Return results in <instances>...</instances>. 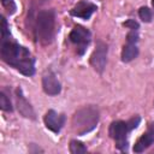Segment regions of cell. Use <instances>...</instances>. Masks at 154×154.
Returning a JSON list of instances; mask_svg holds the SVG:
<instances>
[{
	"label": "cell",
	"mask_w": 154,
	"mask_h": 154,
	"mask_svg": "<svg viewBox=\"0 0 154 154\" xmlns=\"http://www.w3.org/2000/svg\"><path fill=\"white\" fill-rule=\"evenodd\" d=\"M1 58L6 64L25 76L35 73V60L30 52L25 47L10 41V38L1 40Z\"/></svg>",
	"instance_id": "6da1fadb"
},
{
	"label": "cell",
	"mask_w": 154,
	"mask_h": 154,
	"mask_svg": "<svg viewBox=\"0 0 154 154\" xmlns=\"http://www.w3.org/2000/svg\"><path fill=\"white\" fill-rule=\"evenodd\" d=\"M97 122L99 109L95 106H85L73 114L72 129L77 135H85L96 126Z\"/></svg>",
	"instance_id": "7a4b0ae2"
},
{
	"label": "cell",
	"mask_w": 154,
	"mask_h": 154,
	"mask_svg": "<svg viewBox=\"0 0 154 154\" xmlns=\"http://www.w3.org/2000/svg\"><path fill=\"white\" fill-rule=\"evenodd\" d=\"M55 13L53 10H42L36 17V36L42 45H49L54 37Z\"/></svg>",
	"instance_id": "3957f363"
},
{
	"label": "cell",
	"mask_w": 154,
	"mask_h": 154,
	"mask_svg": "<svg viewBox=\"0 0 154 154\" xmlns=\"http://www.w3.org/2000/svg\"><path fill=\"white\" fill-rule=\"evenodd\" d=\"M90 37H91V34L88 29H85L84 26L82 25H76L71 32H70V41L75 45L78 46V54L82 55L87 48V46L89 45L90 42Z\"/></svg>",
	"instance_id": "277c9868"
},
{
	"label": "cell",
	"mask_w": 154,
	"mask_h": 154,
	"mask_svg": "<svg viewBox=\"0 0 154 154\" xmlns=\"http://www.w3.org/2000/svg\"><path fill=\"white\" fill-rule=\"evenodd\" d=\"M129 126L126 122H122V120H117L113 122L109 126V135L111 137L117 142V147L119 149H125L126 148V134L129 131Z\"/></svg>",
	"instance_id": "5b68a950"
},
{
	"label": "cell",
	"mask_w": 154,
	"mask_h": 154,
	"mask_svg": "<svg viewBox=\"0 0 154 154\" xmlns=\"http://www.w3.org/2000/svg\"><path fill=\"white\" fill-rule=\"evenodd\" d=\"M107 61V46L103 42H97L95 51L90 57V64L97 72H102L106 67Z\"/></svg>",
	"instance_id": "8992f818"
},
{
	"label": "cell",
	"mask_w": 154,
	"mask_h": 154,
	"mask_svg": "<svg viewBox=\"0 0 154 154\" xmlns=\"http://www.w3.org/2000/svg\"><path fill=\"white\" fill-rule=\"evenodd\" d=\"M97 10L96 5H94L90 1L87 0H81L79 2H77L73 8L70 11L71 16L77 17V18H82V19H89L91 17V14Z\"/></svg>",
	"instance_id": "52a82bcc"
},
{
	"label": "cell",
	"mask_w": 154,
	"mask_h": 154,
	"mask_svg": "<svg viewBox=\"0 0 154 154\" xmlns=\"http://www.w3.org/2000/svg\"><path fill=\"white\" fill-rule=\"evenodd\" d=\"M42 88H43L45 93L51 95V96L58 95L61 90L60 82L58 81L57 76L52 71H47L42 76Z\"/></svg>",
	"instance_id": "ba28073f"
},
{
	"label": "cell",
	"mask_w": 154,
	"mask_h": 154,
	"mask_svg": "<svg viewBox=\"0 0 154 154\" xmlns=\"http://www.w3.org/2000/svg\"><path fill=\"white\" fill-rule=\"evenodd\" d=\"M43 122H45V125L47 126V129H49L51 131L58 134L61 130V128H63V125L65 123V116L64 114H59L53 109H49L45 114Z\"/></svg>",
	"instance_id": "9c48e42d"
},
{
	"label": "cell",
	"mask_w": 154,
	"mask_h": 154,
	"mask_svg": "<svg viewBox=\"0 0 154 154\" xmlns=\"http://www.w3.org/2000/svg\"><path fill=\"white\" fill-rule=\"evenodd\" d=\"M153 143H154V123L149 124L147 131L137 140V142L134 146V152L135 153H142L148 147H150Z\"/></svg>",
	"instance_id": "30bf717a"
},
{
	"label": "cell",
	"mask_w": 154,
	"mask_h": 154,
	"mask_svg": "<svg viewBox=\"0 0 154 154\" xmlns=\"http://www.w3.org/2000/svg\"><path fill=\"white\" fill-rule=\"evenodd\" d=\"M17 107H18L19 113L23 117L30 118V119H35V112H34L32 107L30 106V103L24 97V95H23L20 89H17Z\"/></svg>",
	"instance_id": "8fae6325"
},
{
	"label": "cell",
	"mask_w": 154,
	"mask_h": 154,
	"mask_svg": "<svg viewBox=\"0 0 154 154\" xmlns=\"http://www.w3.org/2000/svg\"><path fill=\"white\" fill-rule=\"evenodd\" d=\"M138 55V48H137V45L136 43H131V42H128L123 51H122V60L124 63H129L131 60H134L136 57Z\"/></svg>",
	"instance_id": "7c38bea8"
},
{
	"label": "cell",
	"mask_w": 154,
	"mask_h": 154,
	"mask_svg": "<svg viewBox=\"0 0 154 154\" xmlns=\"http://www.w3.org/2000/svg\"><path fill=\"white\" fill-rule=\"evenodd\" d=\"M70 152L72 154H82V153H85L87 152V147L82 142L76 141V140H72L70 142Z\"/></svg>",
	"instance_id": "4fadbf2b"
},
{
	"label": "cell",
	"mask_w": 154,
	"mask_h": 154,
	"mask_svg": "<svg viewBox=\"0 0 154 154\" xmlns=\"http://www.w3.org/2000/svg\"><path fill=\"white\" fill-rule=\"evenodd\" d=\"M0 107L2 111H6V112H12L13 109L10 99L6 96L5 93H0Z\"/></svg>",
	"instance_id": "5bb4252c"
},
{
	"label": "cell",
	"mask_w": 154,
	"mask_h": 154,
	"mask_svg": "<svg viewBox=\"0 0 154 154\" xmlns=\"http://www.w3.org/2000/svg\"><path fill=\"white\" fill-rule=\"evenodd\" d=\"M138 16H140V18H141L144 23H149V22H152V17H153V14H152V11H150L148 7H141L140 11H138Z\"/></svg>",
	"instance_id": "9a60e30c"
},
{
	"label": "cell",
	"mask_w": 154,
	"mask_h": 154,
	"mask_svg": "<svg viewBox=\"0 0 154 154\" xmlns=\"http://www.w3.org/2000/svg\"><path fill=\"white\" fill-rule=\"evenodd\" d=\"M10 29L7 25V22L5 17H1V40H7L10 38Z\"/></svg>",
	"instance_id": "2e32d148"
},
{
	"label": "cell",
	"mask_w": 154,
	"mask_h": 154,
	"mask_svg": "<svg viewBox=\"0 0 154 154\" xmlns=\"http://www.w3.org/2000/svg\"><path fill=\"white\" fill-rule=\"evenodd\" d=\"M1 4H2V6L7 10V12H8L10 14L14 13V11H16V4H14L13 0H1Z\"/></svg>",
	"instance_id": "e0dca14e"
},
{
	"label": "cell",
	"mask_w": 154,
	"mask_h": 154,
	"mask_svg": "<svg viewBox=\"0 0 154 154\" xmlns=\"http://www.w3.org/2000/svg\"><path fill=\"white\" fill-rule=\"evenodd\" d=\"M126 41H128V42H131V43H137V41H138V35H137V32H136L135 30L130 31V32L128 34V36H126Z\"/></svg>",
	"instance_id": "ac0fdd59"
},
{
	"label": "cell",
	"mask_w": 154,
	"mask_h": 154,
	"mask_svg": "<svg viewBox=\"0 0 154 154\" xmlns=\"http://www.w3.org/2000/svg\"><path fill=\"white\" fill-rule=\"evenodd\" d=\"M140 117H135V118H132V119H130L129 122H126L128 123V126H129V129L131 130V129H134V128H136L137 125H138V123H140Z\"/></svg>",
	"instance_id": "d6986e66"
},
{
	"label": "cell",
	"mask_w": 154,
	"mask_h": 154,
	"mask_svg": "<svg viewBox=\"0 0 154 154\" xmlns=\"http://www.w3.org/2000/svg\"><path fill=\"white\" fill-rule=\"evenodd\" d=\"M124 26H128V28H130L132 30H136V29H138V23L132 20V19H129L128 22L124 23Z\"/></svg>",
	"instance_id": "ffe728a7"
},
{
	"label": "cell",
	"mask_w": 154,
	"mask_h": 154,
	"mask_svg": "<svg viewBox=\"0 0 154 154\" xmlns=\"http://www.w3.org/2000/svg\"><path fill=\"white\" fill-rule=\"evenodd\" d=\"M152 5H153V7H154V0H152Z\"/></svg>",
	"instance_id": "44dd1931"
}]
</instances>
